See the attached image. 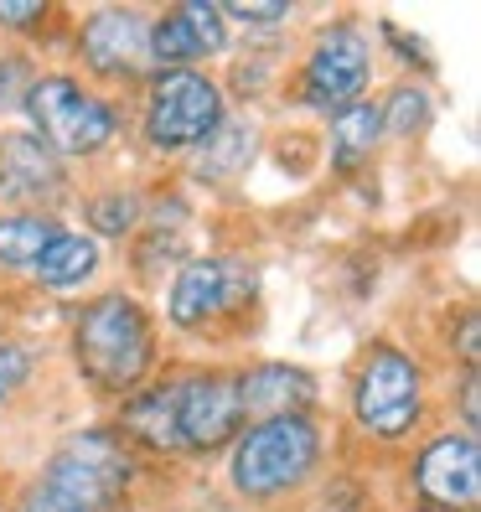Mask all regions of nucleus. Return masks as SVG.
I'll list each match as a JSON object with an SVG mask.
<instances>
[{"label": "nucleus", "mask_w": 481, "mask_h": 512, "mask_svg": "<svg viewBox=\"0 0 481 512\" xmlns=\"http://www.w3.org/2000/svg\"><path fill=\"white\" fill-rule=\"evenodd\" d=\"M440 419V383L425 347L404 337H368L347 363L337 450L399 461Z\"/></svg>", "instance_id": "nucleus-1"}, {"label": "nucleus", "mask_w": 481, "mask_h": 512, "mask_svg": "<svg viewBox=\"0 0 481 512\" xmlns=\"http://www.w3.org/2000/svg\"><path fill=\"white\" fill-rule=\"evenodd\" d=\"M63 363L94 404L114 409L119 399H130L171 363L156 300L130 290L125 280H109L94 295L73 300L63 311Z\"/></svg>", "instance_id": "nucleus-2"}, {"label": "nucleus", "mask_w": 481, "mask_h": 512, "mask_svg": "<svg viewBox=\"0 0 481 512\" xmlns=\"http://www.w3.org/2000/svg\"><path fill=\"white\" fill-rule=\"evenodd\" d=\"M161 331L197 357H244L264 326V275L238 249H197L161 285Z\"/></svg>", "instance_id": "nucleus-3"}, {"label": "nucleus", "mask_w": 481, "mask_h": 512, "mask_svg": "<svg viewBox=\"0 0 481 512\" xmlns=\"http://www.w3.org/2000/svg\"><path fill=\"white\" fill-rule=\"evenodd\" d=\"M337 425L321 414L254 419L223 450V487L244 512H290L337 466Z\"/></svg>", "instance_id": "nucleus-4"}, {"label": "nucleus", "mask_w": 481, "mask_h": 512, "mask_svg": "<svg viewBox=\"0 0 481 512\" xmlns=\"http://www.w3.org/2000/svg\"><path fill=\"white\" fill-rule=\"evenodd\" d=\"M16 125H26L78 176L104 171L114 166L119 150H130V104L114 94H99L68 63H42V73L26 88Z\"/></svg>", "instance_id": "nucleus-5"}, {"label": "nucleus", "mask_w": 481, "mask_h": 512, "mask_svg": "<svg viewBox=\"0 0 481 512\" xmlns=\"http://www.w3.org/2000/svg\"><path fill=\"white\" fill-rule=\"evenodd\" d=\"M378 83V37H373V16L363 11H332L321 16L300 47L290 52L280 104L306 114V119H332L352 104L373 99Z\"/></svg>", "instance_id": "nucleus-6"}, {"label": "nucleus", "mask_w": 481, "mask_h": 512, "mask_svg": "<svg viewBox=\"0 0 481 512\" xmlns=\"http://www.w3.org/2000/svg\"><path fill=\"white\" fill-rule=\"evenodd\" d=\"M125 104H130V150L145 166L187 161L228 114L218 68H156Z\"/></svg>", "instance_id": "nucleus-7"}, {"label": "nucleus", "mask_w": 481, "mask_h": 512, "mask_svg": "<svg viewBox=\"0 0 481 512\" xmlns=\"http://www.w3.org/2000/svg\"><path fill=\"white\" fill-rule=\"evenodd\" d=\"M32 471L83 512H135L140 487L150 481V471L130 456V445L104 419L63 430L42 450V461Z\"/></svg>", "instance_id": "nucleus-8"}, {"label": "nucleus", "mask_w": 481, "mask_h": 512, "mask_svg": "<svg viewBox=\"0 0 481 512\" xmlns=\"http://www.w3.org/2000/svg\"><path fill=\"white\" fill-rule=\"evenodd\" d=\"M176 440H182L187 471L192 466H218L233 435L249 425L238 404V357H176L161 368Z\"/></svg>", "instance_id": "nucleus-9"}, {"label": "nucleus", "mask_w": 481, "mask_h": 512, "mask_svg": "<svg viewBox=\"0 0 481 512\" xmlns=\"http://www.w3.org/2000/svg\"><path fill=\"white\" fill-rule=\"evenodd\" d=\"M150 16H156V6H140V0L73 11L63 63L83 83H94L99 94L130 99L156 73V63H150Z\"/></svg>", "instance_id": "nucleus-10"}, {"label": "nucleus", "mask_w": 481, "mask_h": 512, "mask_svg": "<svg viewBox=\"0 0 481 512\" xmlns=\"http://www.w3.org/2000/svg\"><path fill=\"white\" fill-rule=\"evenodd\" d=\"M399 481H404L399 502L435 507V512H476L481 507V440L435 419L399 456Z\"/></svg>", "instance_id": "nucleus-11"}, {"label": "nucleus", "mask_w": 481, "mask_h": 512, "mask_svg": "<svg viewBox=\"0 0 481 512\" xmlns=\"http://www.w3.org/2000/svg\"><path fill=\"white\" fill-rule=\"evenodd\" d=\"M192 223H197V202L187 197L182 182H156L145 192V223L140 233L119 249V269H125L130 290H161L176 269H182L192 249Z\"/></svg>", "instance_id": "nucleus-12"}, {"label": "nucleus", "mask_w": 481, "mask_h": 512, "mask_svg": "<svg viewBox=\"0 0 481 512\" xmlns=\"http://www.w3.org/2000/svg\"><path fill=\"white\" fill-rule=\"evenodd\" d=\"M78 182L83 176L63 156H52L26 125H0V207L73 218Z\"/></svg>", "instance_id": "nucleus-13"}, {"label": "nucleus", "mask_w": 481, "mask_h": 512, "mask_svg": "<svg viewBox=\"0 0 481 512\" xmlns=\"http://www.w3.org/2000/svg\"><path fill=\"white\" fill-rule=\"evenodd\" d=\"M233 52V32L218 0H176L150 16V63L156 68H218Z\"/></svg>", "instance_id": "nucleus-14"}, {"label": "nucleus", "mask_w": 481, "mask_h": 512, "mask_svg": "<svg viewBox=\"0 0 481 512\" xmlns=\"http://www.w3.org/2000/svg\"><path fill=\"white\" fill-rule=\"evenodd\" d=\"M269 150V125L254 109H228L223 125L207 135L192 156L182 161V182L197 192H233L249 182V171Z\"/></svg>", "instance_id": "nucleus-15"}, {"label": "nucleus", "mask_w": 481, "mask_h": 512, "mask_svg": "<svg viewBox=\"0 0 481 512\" xmlns=\"http://www.w3.org/2000/svg\"><path fill=\"white\" fill-rule=\"evenodd\" d=\"M109 269H114V249H104L94 233H83L68 218L63 228L52 233V244L42 249V259L32 264L26 285H32V295H42V300H63V306H73V300L109 285Z\"/></svg>", "instance_id": "nucleus-16"}, {"label": "nucleus", "mask_w": 481, "mask_h": 512, "mask_svg": "<svg viewBox=\"0 0 481 512\" xmlns=\"http://www.w3.org/2000/svg\"><path fill=\"white\" fill-rule=\"evenodd\" d=\"M326 388L306 363L285 357H238V404L244 419H280V414H321Z\"/></svg>", "instance_id": "nucleus-17"}, {"label": "nucleus", "mask_w": 481, "mask_h": 512, "mask_svg": "<svg viewBox=\"0 0 481 512\" xmlns=\"http://www.w3.org/2000/svg\"><path fill=\"white\" fill-rule=\"evenodd\" d=\"M145 182L140 176H125L119 166H104V171H88L78 182V197H73V223L83 233H94L104 249L114 244H130L145 223Z\"/></svg>", "instance_id": "nucleus-18"}, {"label": "nucleus", "mask_w": 481, "mask_h": 512, "mask_svg": "<svg viewBox=\"0 0 481 512\" xmlns=\"http://www.w3.org/2000/svg\"><path fill=\"white\" fill-rule=\"evenodd\" d=\"M290 52L295 42H244V37H233V52L218 63V83H223V94H228V109H264V104H275L280 99V88H285V68H290Z\"/></svg>", "instance_id": "nucleus-19"}, {"label": "nucleus", "mask_w": 481, "mask_h": 512, "mask_svg": "<svg viewBox=\"0 0 481 512\" xmlns=\"http://www.w3.org/2000/svg\"><path fill=\"white\" fill-rule=\"evenodd\" d=\"M316 135H321V166H332L337 176L368 171V166L378 161V150L388 145L378 99H363V104H352V109L332 114Z\"/></svg>", "instance_id": "nucleus-20"}, {"label": "nucleus", "mask_w": 481, "mask_h": 512, "mask_svg": "<svg viewBox=\"0 0 481 512\" xmlns=\"http://www.w3.org/2000/svg\"><path fill=\"white\" fill-rule=\"evenodd\" d=\"M68 218H47V213H11L0 207V280H26L42 249L52 244V233Z\"/></svg>", "instance_id": "nucleus-21"}, {"label": "nucleus", "mask_w": 481, "mask_h": 512, "mask_svg": "<svg viewBox=\"0 0 481 512\" xmlns=\"http://www.w3.org/2000/svg\"><path fill=\"white\" fill-rule=\"evenodd\" d=\"M378 99V114H383V135L394 145H414L435 125V94H430V78H394Z\"/></svg>", "instance_id": "nucleus-22"}, {"label": "nucleus", "mask_w": 481, "mask_h": 512, "mask_svg": "<svg viewBox=\"0 0 481 512\" xmlns=\"http://www.w3.org/2000/svg\"><path fill=\"white\" fill-rule=\"evenodd\" d=\"M42 378H47V352L32 337L0 331V419H11L26 399H32Z\"/></svg>", "instance_id": "nucleus-23"}, {"label": "nucleus", "mask_w": 481, "mask_h": 512, "mask_svg": "<svg viewBox=\"0 0 481 512\" xmlns=\"http://www.w3.org/2000/svg\"><path fill=\"white\" fill-rule=\"evenodd\" d=\"M218 11L228 32L244 42H280L300 26V6H290V0H218Z\"/></svg>", "instance_id": "nucleus-24"}, {"label": "nucleus", "mask_w": 481, "mask_h": 512, "mask_svg": "<svg viewBox=\"0 0 481 512\" xmlns=\"http://www.w3.org/2000/svg\"><path fill=\"white\" fill-rule=\"evenodd\" d=\"M440 357H445L450 373H481V321H476L471 295L445 306V316H440Z\"/></svg>", "instance_id": "nucleus-25"}, {"label": "nucleus", "mask_w": 481, "mask_h": 512, "mask_svg": "<svg viewBox=\"0 0 481 512\" xmlns=\"http://www.w3.org/2000/svg\"><path fill=\"white\" fill-rule=\"evenodd\" d=\"M42 73V57H32L16 42H0V125H16L21 104H26V88Z\"/></svg>", "instance_id": "nucleus-26"}, {"label": "nucleus", "mask_w": 481, "mask_h": 512, "mask_svg": "<svg viewBox=\"0 0 481 512\" xmlns=\"http://www.w3.org/2000/svg\"><path fill=\"white\" fill-rule=\"evenodd\" d=\"M440 419L481 440V373H450L445 399H440Z\"/></svg>", "instance_id": "nucleus-27"}, {"label": "nucleus", "mask_w": 481, "mask_h": 512, "mask_svg": "<svg viewBox=\"0 0 481 512\" xmlns=\"http://www.w3.org/2000/svg\"><path fill=\"white\" fill-rule=\"evenodd\" d=\"M6 512H83V507H73L57 487H47L37 471H26L11 487V497H6Z\"/></svg>", "instance_id": "nucleus-28"}, {"label": "nucleus", "mask_w": 481, "mask_h": 512, "mask_svg": "<svg viewBox=\"0 0 481 512\" xmlns=\"http://www.w3.org/2000/svg\"><path fill=\"white\" fill-rule=\"evenodd\" d=\"M394 512H435V507H414V502H399Z\"/></svg>", "instance_id": "nucleus-29"}]
</instances>
